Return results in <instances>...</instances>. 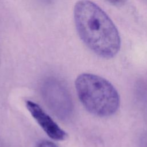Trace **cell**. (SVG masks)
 <instances>
[{
	"instance_id": "1",
	"label": "cell",
	"mask_w": 147,
	"mask_h": 147,
	"mask_svg": "<svg viewBox=\"0 0 147 147\" xmlns=\"http://www.w3.org/2000/svg\"><path fill=\"white\" fill-rule=\"evenodd\" d=\"M74 19L77 33L83 42L95 54L114 57L121 47L118 31L108 15L90 0H79L75 5Z\"/></svg>"
},
{
	"instance_id": "2",
	"label": "cell",
	"mask_w": 147,
	"mask_h": 147,
	"mask_svg": "<svg viewBox=\"0 0 147 147\" xmlns=\"http://www.w3.org/2000/svg\"><path fill=\"white\" fill-rule=\"evenodd\" d=\"M75 86L80 102L90 113L99 117H108L118 110L119 94L114 86L104 78L83 73L77 77Z\"/></svg>"
},
{
	"instance_id": "3",
	"label": "cell",
	"mask_w": 147,
	"mask_h": 147,
	"mask_svg": "<svg viewBox=\"0 0 147 147\" xmlns=\"http://www.w3.org/2000/svg\"><path fill=\"white\" fill-rule=\"evenodd\" d=\"M41 95L46 105L59 118L65 120L73 113V103L66 87L56 78H47L41 88Z\"/></svg>"
},
{
	"instance_id": "4",
	"label": "cell",
	"mask_w": 147,
	"mask_h": 147,
	"mask_svg": "<svg viewBox=\"0 0 147 147\" xmlns=\"http://www.w3.org/2000/svg\"><path fill=\"white\" fill-rule=\"evenodd\" d=\"M26 109L44 132L52 140L62 141L67 134L61 129L53 119L37 103L28 100L25 103Z\"/></svg>"
},
{
	"instance_id": "5",
	"label": "cell",
	"mask_w": 147,
	"mask_h": 147,
	"mask_svg": "<svg viewBox=\"0 0 147 147\" xmlns=\"http://www.w3.org/2000/svg\"><path fill=\"white\" fill-rule=\"evenodd\" d=\"M36 147H58L56 146L53 142L44 140L39 141L37 145H36Z\"/></svg>"
},
{
	"instance_id": "6",
	"label": "cell",
	"mask_w": 147,
	"mask_h": 147,
	"mask_svg": "<svg viewBox=\"0 0 147 147\" xmlns=\"http://www.w3.org/2000/svg\"><path fill=\"white\" fill-rule=\"evenodd\" d=\"M107 1L113 4L117 5V4H119V3H121L123 0H107Z\"/></svg>"
},
{
	"instance_id": "7",
	"label": "cell",
	"mask_w": 147,
	"mask_h": 147,
	"mask_svg": "<svg viewBox=\"0 0 147 147\" xmlns=\"http://www.w3.org/2000/svg\"><path fill=\"white\" fill-rule=\"evenodd\" d=\"M145 1H147V0H145Z\"/></svg>"
}]
</instances>
